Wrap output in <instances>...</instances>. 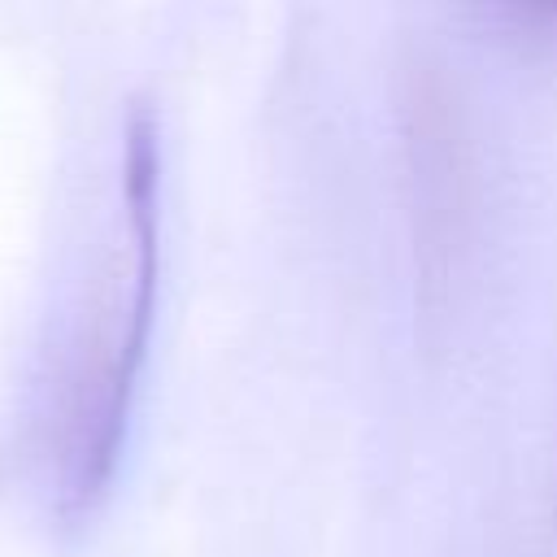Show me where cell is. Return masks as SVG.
Instances as JSON below:
<instances>
[{
    "label": "cell",
    "instance_id": "1",
    "mask_svg": "<svg viewBox=\"0 0 557 557\" xmlns=\"http://www.w3.org/2000/svg\"><path fill=\"white\" fill-rule=\"evenodd\" d=\"M122 205H126V270L96 313L91 335L78 352L65 422H61V492L70 509L100 496L113 474L148 322L157 296V126L144 109L131 113L122 157Z\"/></svg>",
    "mask_w": 557,
    "mask_h": 557
}]
</instances>
